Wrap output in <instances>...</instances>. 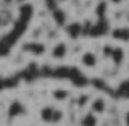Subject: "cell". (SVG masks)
<instances>
[{
	"instance_id": "9c48e42d",
	"label": "cell",
	"mask_w": 129,
	"mask_h": 126,
	"mask_svg": "<svg viewBox=\"0 0 129 126\" xmlns=\"http://www.w3.org/2000/svg\"><path fill=\"white\" fill-rule=\"evenodd\" d=\"M19 2H21V0H19Z\"/></svg>"
},
{
	"instance_id": "7a4b0ae2",
	"label": "cell",
	"mask_w": 129,
	"mask_h": 126,
	"mask_svg": "<svg viewBox=\"0 0 129 126\" xmlns=\"http://www.w3.org/2000/svg\"><path fill=\"white\" fill-rule=\"evenodd\" d=\"M81 65L86 66V68H95L97 65H99V57H97V54H94V52L87 50L81 55Z\"/></svg>"
},
{
	"instance_id": "52a82bcc",
	"label": "cell",
	"mask_w": 129,
	"mask_h": 126,
	"mask_svg": "<svg viewBox=\"0 0 129 126\" xmlns=\"http://www.w3.org/2000/svg\"><path fill=\"white\" fill-rule=\"evenodd\" d=\"M110 3H113V5H121V3L124 2V0H108Z\"/></svg>"
},
{
	"instance_id": "6da1fadb",
	"label": "cell",
	"mask_w": 129,
	"mask_h": 126,
	"mask_svg": "<svg viewBox=\"0 0 129 126\" xmlns=\"http://www.w3.org/2000/svg\"><path fill=\"white\" fill-rule=\"evenodd\" d=\"M40 118L48 124H56L63 120V112L58 107H55V105H45L40 110Z\"/></svg>"
},
{
	"instance_id": "3957f363",
	"label": "cell",
	"mask_w": 129,
	"mask_h": 126,
	"mask_svg": "<svg viewBox=\"0 0 129 126\" xmlns=\"http://www.w3.org/2000/svg\"><path fill=\"white\" fill-rule=\"evenodd\" d=\"M90 112L95 113V115H103L107 112V100L103 97H97V99L92 100L90 104Z\"/></svg>"
},
{
	"instance_id": "ba28073f",
	"label": "cell",
	"mask_w": 129,
	"mask_h": 126,
	"mask_svg": "<svg viewBox=\"0 0 129 126\" xmlns=\"http://www.w3.org/2000/svg\"><path fill=\"white\" fill-rule=\"evenodd\" d=\"M126 124H127V126H129V112H127V113H126Z\"/></svg>"
},
{
	"instance_id": "8992f818",
	"label": "cell",
	"mask_w": 129,
	"mask_h": 126,
	"mask_svg": "<svg viewBox=\"0 0 129 126\" xmlns=\"http://www.w3.org/2000/svg\"><path fill=\"white\" fill-rule=\"evenodd\" d=\"M52 97H53L56 102H64V100L70 99V92H68L66 89H55V91L52 92Z\"/></svg>"
},
{
	"instance_id": "277c9868",
	"label": "cell",
	"mask_w": 129,
	"mask_h": 126,
	"mask_svg": "<svg viewBox=\"0 0 129 126\" xmlns=\"http://www.w3.org/2000/svg\"><path fill=\"white\" fill-rule=\"evenodd\" d=\"M66 55H68V45H66V42L55 44V47L52 48V57H53L55 60H63Z\"/></svg>"
},
{
	"instance_id": "5b68a950",
	"label": "cell",
	"mask_w": 129,
	"mask_h": 126,
	"mask_svg": "<svg viewBox=\"0 0 129 126\" xmlns=\"http://www.w3.org/2000/svg\"><path fill=\"white\" fill-rule=\"evenodd\" d=\"M81 126H99V118L95 113L89 112L81 118Z\"/></svg>"
}]
</instances>
